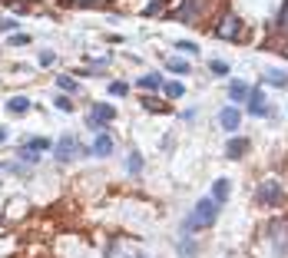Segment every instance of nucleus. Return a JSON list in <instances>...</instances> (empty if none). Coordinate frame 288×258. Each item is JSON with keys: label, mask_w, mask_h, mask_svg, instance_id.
Masks as SVG:
<instances>
[{"label": "nucleus", "mask_w": 288, "mask_h": 258, "mask_svg": "<svg viewBox=\"0 0 288 258\" xmlns=\"http://www.w3.org/2000/svg\"><path fill=\"white\" fill-rule=\"evenodd\" d=\"M143 109H149V113H166L169 106H166V103H159L156 96H146V100H143Z\"/></svg>", "instance_id": "nucleus-20"}, {"label": "nucleus", "mask_w": 288, "mask_h": 258, "mask_svg": "<svg viewBox=\"0 0 288 258\" xmlns=\"http://www.w3.org/2000/svg\"><path fill=\"white\" fill-rule=\"evenodd\" d=\"M179 252L186 255V258H195V245L189 242V235H182V242H179Z\"/></svg>", "instance_id": "nucleus-23"}, {"label": "nucleus", "mask_w": 288, "mask_h": 258, "mask_svg": "<svg viewBox=\"0 0 288 258\" xmlns=\"http://www.w3.org/2000/svg\"><path fill=\"white\" fill-rule=\"evenodd\" d=\"M126 172H129V176H139V172H143V156H139V152H129V156H126Z\"/></svg>", "instance_id": "nucleus-19"}, {"label": "nucleus", "mask_w": 288, "mask_h": 258, "mask_svg": "<svg viewBox=\"0 0 288 258\" xmlns=\"http://www.w3.org/2000/svg\"><path fill=\"white\" fill-rule=\"evenodd\" d=\"M4 139H7V129H4V126H0V143H4Z\"/></svg>", "instance_id": "nucleus-30"}, {"label": "nucleus", "mask_w": 288, "mask_h": 258, "mask_svg": "<svg viewBox=\"0 0 288 258\" xmlns=\"http://www.w3.org/2000/svg\"><path fill=\"white\" fill-rule=\"evenodd\" d=\"M163 76H159V73H146V76H139V80H136V86L139 89H146V93H156V89H163Z\"/></svg>", "instance_id": "nucleus-10"}, {"label": "nucleus", "mask_w": 288, "mask_h": 258, "mask_svg": "<svg viewBox=\"0 0 288 258\" xmlns=\"http://www.w3.org/2000/svg\"><path fill=\"white\" fill-rule=\"evenodd\" d=\"M136 258H146V255H136Z\"/></svg>", "instance_id": "nucleus-31"}, {"label": "nucleus", "mask_w": 288, "mask_h": 258, "mask_svg": "<svg viewBox=\"0 0 288 258\" xmlns=\"http://www.w3.org/2000/svg\"><path fill=\"white\" fill-rule=\"evenodd\" d=\"M222 24H226V27H215V37H222V40H235V37H238V30H242V27H238V20L226 17Z\"/></svg>", "instance_id": "nucleus-12"}, {"label": "nucleus", "mask_w": 288, "mask_h": 258, "mask_svg": "<svg viewBox=\"0 0 288 258\" xmlns=\"http://www.w3.org/2000/svg\"><path fill=\"white\" fill-rule=\"evenodd\" d=\"M255 202H258L262 208L278 205V202H282V182H275V179L262 182V185H258V192H255Z\"/></svg>", "instance_id": "nucleus-4"}, {"label": "nucleus", "mask_w": 288, "mask_h": 258, "mask_svg": "<svg viewBox=\"0 0 288 258\" xmlns=\"http://www.w3.org/2000/svg\"><path fill=\"white\" fill-rule=\"evenodd\" d=\"M24 146H30V149H37V152H47V149H53V143L47 136H30V139H24Z\"/></svg>", "instance_id": "nucleus-18"}, {"label": "nucleus", "mask_w": 288, "mask_h": 258, "mask_svg": "<svg viewBox=\"0 0 288 258\" xmlns=\"http://www.w3.org/2000/svg\"><path fill=\"white\" fill-rule=\"evenodd\" d=\"M113 120H116V109L109 106V103H93V109H90V116H86V126L93 132H103L106 123H113Z\"/></svg>", "instance_id": "nucleus-3"}, {"label": "nucleus", "mask_w": 288, "mask_h": 258, "mask_svg": "<svg viewBox=\"0 0 288 258\" xmlns=\"http://www.w3.org/2000/svg\"><path fill=\"white\" fill-rule=\"evenodd\" d=\"M209 69H212L215 76H226V73H229V63H222V60H212V63H209Z\"/></svg>", "instance_id": "nucleus-25"}, {"label": "nucleus", "mask_w": 288, "mask_h": 258, "mask_svg": "<svg viewBox=\"0 0 288 258\" xmlns=\"http://www.w3.org/2000/svg\"><path fill=\"white\" fill-rule=\"evenodd\" d=\"M249 113H252V116H272L269 100H265L262 89H252V93H249Z\"/></svg>", "instance_id": "nucleus-6"}, {"label": "nucleus", "mask_w": 288, "mask_h": 258, "mask_svg": "<svg viewBox=\"0 0 288 258\" xmlns=\"http://www.w3.org/2000/svg\"><path fill=\"white\" fill-rule=\"evenodd\" d=\"M163 93L169 96V100H179L186 89H182V83H175V80H172V83H163Z\"/></svg>", "instance_id": "nucleus-21"}, {"label": "nucleus", "mask_w": 288, "mask_h": 258, "mask_svg": "<svg viewBox=\"0 0 288 258\" xmlns=\"http://www.w3.org/2000/svg\"><path fill=\"white\" fill-rule=\"evenodd\" d=\"M175 50H182V53H199V46H195L192 40H179V43H175Z\"/></svg>", "instance_id": "nucleus-26"}, {"label": "nucleus", "mask_w": 288, "mask_h": 258, "mask_svg": "<svg viewBox=\"0 0 288 258\" xmlns=\"http://www.w3.org/2000/svg\"><path fill=\"white\" fill-rule=\"evenodd\" d=\"M57 86L63 89V93H70V96H76V93H80V83H76L73 76H67V73L57 76Z\"/></svg>", "instance_id": "nucleus-17"}, {"label": "nucleus", "mask_w": 288, "mask_h": 258, "mask_svg": "<svg viewBox=\"0 0 288 258\" xmlns=\"http://www.w3.org/2000/svg\"><path fill=\"white\" fill-rule=\"evenodd\" d=\"M249 93H252V89L245 86L242 80H232V83H229V100H232V103H249Z\"/></svg>", "instance_id": "nucleus-11"}, {"label": "nucleus", "mask_w": 288, "mask_h": 258, "mask_svg": "<svg viewBox=\"0 0 288 258\" xmlns=\"http://www.w3.org/2000/svg\"><path fill=\"white\" fill-rule=\"evenodd\" d=\"M212 199L219 202V205L229 199V179H215V182H212Z\"/></svg>", "instance_id": "nucleus-16"}, {"label": "nucleus", "mask_w": 288, "mask_h": 258, "mask_svg": "<svg viewBox=\"0 0 288 258\" xmlns=\"http://www.w3.org/2000/svg\"><path fill=\"white\" fill-rule=\"evenodd\" d=\"M109 93H113V96H126L129 86H126V83H109Z\"/></svg>", "instance_id": "nucleus-28"}, {"label": "nucleus", "mask_w": 288, "mask_h": 258, "mask_svg": "<svg viewBox=\"0 0 288 258\" xmlns=\"http://www.w3.org/2000/svg\"><path fill=\"white\" fill-rule=\"evenodd\" d=\"M53 156H57L60 162H70V159H76V156H90V146H80L76 136H63L60 143H53Z\"/></svg>", "instance_id": "nucleus-2"}, {"label": "nucleus", "mask_w": 288, "mask_h": 258, "mask_svg": "<svg viewBox=\"0 0 288 258\" xmlns=\"http://www.w3.org/2000/svg\"><path fill=\"white\" fill-rule=\"evenodd\" d=\"M109 152H113V136H109L106 129H103V132H96L93 146H90V156H96V159H106Z\"/></svg>", "instance_id": "nucleus-5"}, {"label": "nucleus", "mask_w": 288, "mask_h": 258, "mask_svg": "<svg viewBox=\"0 0 288 258\" xmlns=\"http://www.w3.org/2000/svg\"><path fill=\"white\" fill-rule=\"evenodd\" d=\"M20 27V20H13V17H4L0 20V33H13Z\"/></svg>", "instance_id": "nucleus-24"}, {"label": "nucleus", "mask_w": 288, "mask_h": 258, "mask_svg": "<svg viewBox=\"0 0 288 258\" xmlns=\"http://www.w3.org/2000/svg\"><path fill=\"white\" fill-rule=\"evenodd\" d=\"M166 69H169V73H175V76H189V73H192V66H189L182 57H172L169 63H166Z\"/></svg>", "instance_id": "nucleus-15"}, {"label": "nucleus", "mask_w": 288, "mask_h": 258, "mask_svg": "<svg viewBox=\"0 0 288 258\" xmlns=\"http://www.w3.org/2000/svg\"><path fill=\"white\" fill-rule=\"evenodd\" d=\"M7 109H10L13 116H24V113H30V100H27V96H13V100L7 103Z\"/></svg>", "instance_id": "nucleus-13"}, {"label": "nucleus", "mask_w": 288, "mask_h": 258, "mask_svg": "<svg viewBox=\"0 0 288 258\" xmlns=\"http://www.w3.org/2000/svg\"><path fill=\"white\" fill-rule=\"evenodd\" d=\"M249 149H252V143H249L245 136H232L229 146H226V159H242Z\"/></svg>", "instance_id": "nucleus-8"}, {"label": "nucleus", "mask_w": 288, "mask_h": 258, "mask_svg": "<svg viewBox=\"0 0 288 258\" xmlns=\"http://www.w3.org/2000/svg\"><path fill=\"white\" fill-rule=\"evenodd\" d=\"M27 43H30L27 33H13V37H10V46H27Z\"/></svg>", "instance_id": "nucleus-27"}, {"label": "nucleus", "mask_w": 288, "mask_h": 258, "mask_svg": "<svg viewBox=\"0 0 288 258\" xmlns=\"http://www.w3.org/2000/svg\"><path fill=\"white\" fill-rule=\"evenodd\" d=\"M219 126L226 129V132H235L238 126H242V113H238L235 106H226V109L219 113Z\"/></svg>", "instance_id": "nucleus-7"}, {"label": "nucleus", "mask_w": 288, "mask_h": 258, "mask_svg": "<svg viewBox=\"0 0 288 258\" xmlns=\"http://www.w3.org/2000/svg\"><path fill=\"white\" fill-rule=\"evenodd\" d=\"M17 159H20V162H27V166H37V162H40V152L20 143V149H17Z\"/></svg>", "instance_id": "nucleus-14"}, {"label": "nucleus", "mask_w": 288, "mask_h": 258, "mask_svg": "<svg viewBox=\"0 0 288 258\" xmlns=\"http://www.w3.org/2000/svg\"><path fill=\"white\" fill-rule=\"evenodd\" d=\"M262 83H265V86H275V89H285L288 86V73H285V69H265Z\"/></svg>", "instance_id": "nucleus-9"}, {"label": "nucleus", "mask_w": 288, "mask_h": 258, "mask_svg": "<svg viewBox=\"0 0 288 258\" xmlns=\"http://www.w3.org/2000/svg\"><path fill=\"white\" fill-rule=\"evenodd\" d=\"M53 60H57V53H50V50H43V53H40V63H43V66H50Z\"/></svg>", "instance_id": "nucleus-29"}, {"label": "nucleus", "mask_w": 288, "mask_h": 258, "mask_svg": "<svg viewBox=\"0 0 288 258\" xmlns=\"http://www.w3.org/2000/svg\"><path fill=\"white\" fill-rule=\"evenodd\" d=\"M215 219H219V202H215L212 195H206V199H199L195 208L182 219V235H192V232H199V228H209Z\"/></svg>", "instance_id": "nucleus-1"}, {"label": "nucleus", "mask_w": 288, "mask_h": 258, "mask_svg": "<svg viewBox=\"0 0 288 258\" xmlns=\"http://www.w3.org/2000/svg\"><path fill=\"white\" fill-rule=\"evenodd\" d=\"M53 103H57V109H63V113H73V100H70V93H60V96H53Z\"/></svg>", "instance_id": "nucleus-22"}]
</instances>
